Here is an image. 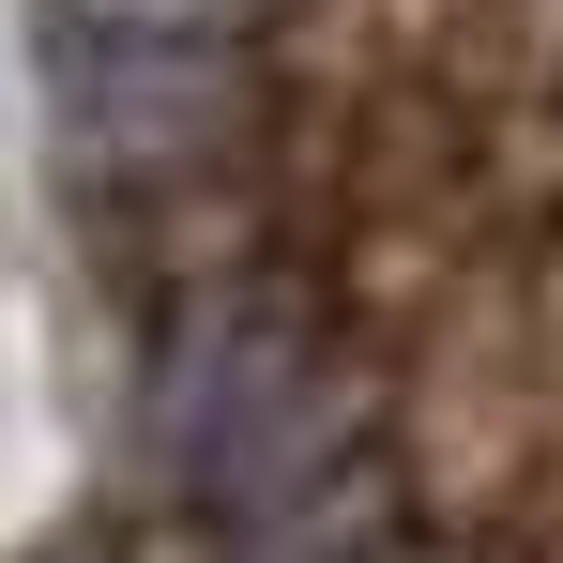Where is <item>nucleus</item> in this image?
Masks as SVG:
<instances>
[{"label":"nucleus","mask_w":563,"mask_h":563,"mask_svg":"<svg viewBox=\"0 0 563 563\" xmlns=\"http://www.w3.org/2000/svg\"><path fill=\"white\" fill-rule=\"evenodd\" d=\"M275 0H46V107L92 168L168 184L229 137Z\"/></svg>","instance_id":"obj_1"}]
</instances>
